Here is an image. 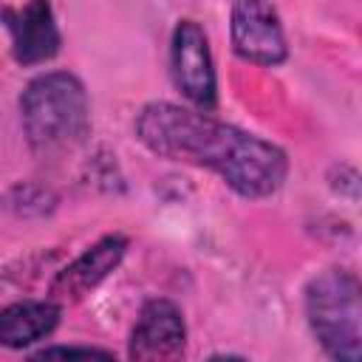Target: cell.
I'll return each instance as SVG.
<instances>
[{
	"label": "cell",
	"mask_w": 362,
	"mask_h": 362,
	"mask_svg": "<svg viewBox=\"0 0 362 362\" xmlns=\"http://www.w3.org/2000/svg\"><path fill=\"white\" fill-rule=\"evenodd\" d=\"M136 139L167 161L206 167L240 198H272L286 175L288 156L274 141L175 102H147L133 122Z\"/></svg>",
	"instance_id": "obj_1"
},
{
	"label": "cell",
	"mask_w": 362,
	"mask_h": 362,
	"mask_svg": "<svg viewBox=\"0 0 362 362\" xmlns=\"http://www.w3.org/2000/svg\"><path fill=\"white\" fill-rule=\"evenodd\" d=\"M20 122L37 158L57 161L74 153L90 136V102L82 79L71 71L34 76L20 93Z\"/></svg>",
	"instance_id": "obj_2"
},
{
	"label": "cell",
	"mask_w": 362,
	"mask_h": 362,
	"mask_svg": "<svg viewBox=\"0 0 362 362\" xmlns=\"http://www.w3.org/2000/svg\"><path fill=\"white\" fill-rule=\"evenodd\" d=\"M303 308L325 356L362 362V277L339 266L317 272L305 283Z\"/></svg>",
	"instance_id": "obj_3"
},
{
	"label": "cell",
	"mask_w": 362,
	"mask_h": 362,
	"mask_svg": "<svg viewBox=\"0 0 362 362\" xmlns=\"http://www.w3.org/2000/svg\"><path fill=\"white\" fill-rule=\"evenodd\" d=\"M170 76L175 90L198 110H215L218 76L209 51V40L201 23L184 17L170 37Z\"/></svg>",
	"instance_id": "obj_4"
},
{
	"label": "cell",
	"mask_w": 362,
	"mask_h": 362,
	"mask_svg": "<svg viewBox=\"0 0 362 362\" xmlns=\"http://www.w3.org/2000/svg\"><path fill=\"white\" fill-rule=\"evenodd\" d=\"M229 42L232 51L252 65L277 68L288 59V40L272 0H232Z\"/></svg>",
	"instance_id": "obj_5"
},
{
	"label": "cell",
	"mask_w": 362,
	"mask_h": 362,
	"mask_svg": "<svg viewBox=\"0 0 362 362\" xmlns=\"http://www.w3.org/2000/svg\"><path fill=\"white\" fill-rule=\"evenodd\" d=\"M187 345L184 311L167 297H150L136 317L127 339V356L139 362L178 359Z\"/></svg>",
	"instance_id": "obj_6"
},
{
	"label": "cell",
	"mask_w": 362,
	"mask_h": 362,
	"mask_svg": "<svg viewBox=\"0 0 362 362\" xmlns=\"http://www.w3.org/2000/svg\"><path fill=\"white\" fill-rule=\"evenodd\" d=\"M130 249V240L119 232L99 238L93 246H88L79 257H74L65 269H59L48 286V297L68 305L88 297L93 288H99L124 260Z\"/></svg>",
	"instance_id": "obj_7"
},
{
	"label": "cell",
	"mask_w": 362,
	"mask_h": 362,
	"mask_svg": "<svg viewBox=\"0 0 362 362\" xmlns=\"http://www.w3.org/2000/svg\"><path fill=\"white\" fill-rule=\"evenodd\" d=\"M3 23L11 42V57L17 65H42L59 54L62 34L48 0H25L23 6H8Z\"/></svg>",
	"instance_id": "obj_8"
},
{
	"label": "cell",
	"mask_w": 362,
	"mask_h": 362,
	"mask_svg": "<svg viewBox=\"0 0 362 362\" xmlns=\"http://www.w3.org/2000/svg\"><path fill=\"white\" fill-rule=\"evenodd\" d=\"M62 303L45 300H20L0 311V345L6 348H28L54 334L62 317Z\"/></svg>",
	"instance_id": "obj_9"
},
{
	"label": "cell",
	"mask_w": 362,
	"mask_h": 362,
	"mask_svg": "<svg viewBox=\"0 0 362 362\" xmlns=\"http://www.w3.org/2000/svg\"><path fill=\"white\" fill-rule=\"evenodd\" d=\"M51 356H105L113 359V351L93 348V345H45L34 354V359H51Z\"/></svg>",
	"instance_id": "obj_10"
}]
</instances>
